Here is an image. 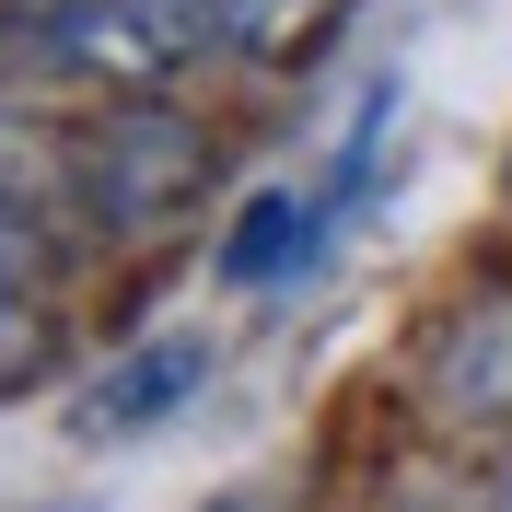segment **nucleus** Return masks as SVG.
<instances>
[{
  "instance_id": "423d86ee",
  "label": "nucleus",
  "mask_w": 512,
  "mask_h": 512,
  "mask_svg": "<svg viewBox=\"0 0 512 512\" xmlns=\"http://www.w3.org/2000/svg\"><path fill=\"white\" fill-rule=\"evenodd\" d=\"M315 222H326V210H303L291 187H256L245 222L222 233V280L256 291V280H280V268H303V256H315Z\"/></svg>"
},
{
  "instance_id": "6e6552de",
  "label": "nucleus",
  "mask_w": 512,
  "mask_h": 512,
  "mask_svg": "<svg viewBox=\"0 0 512 512\" xmlns=\"http://www.w3.org/2000/svg\"><path fill=\"white\" fill-rule=\"evenodd\" d=\"M489 512H512V454H501V466H489Z\"/></svg>"
},
{
  "instance_id": "0eeeda50",
  "label": "nucleus",
  "mask_w": 512,
  "mask_h": 512,
  "mask_svg": "<svg viewBox=\"0 0 512 512\" xmlns=\"http://www.w3.org/2000/svg\"><path fill=\"white\" fill-rule=\"evenodd\" d=\"M326 24H338V0H233V47H256V59H291Z\"/></svg>"
},
{
  "instance_id": "39448f33",
  "label": "nucleus",
  "mask_w": 512,
  "mask_h": 512,
  "mask_svg": "<svg viewBox=\"0 0 512 512\" xmlns=\"http://www.w3.org/2000/svg\"><path fill=\"white\" fill-rule=\"evenodd\" d=\"M47 210H12L0 198V373H35V350H47Z\"/></svg>"
},
{
  "instance_id": "20e7f679",
  "label": "nucleus",
  "mask_w": 512,
  "mask_h": 512,
  "mask_svg": "<svg viewBox=\"0 0 512 512\" xmlns=\"http://www.w3.org/2000/svg\"><path fill=\"white\" fill-rule=\"evenodd\" d=\"M210 384V338H152V350H128L117 373L82 396V431L94 443H117V431H152V419H175Z\"/></svg>"
},
{
  "instance_id": "1a4fd4ad",
  "label": "nucleus",
  "mask_w": 512,
  "mask_h": 512,
  "mask_svg": "<svg viewBox=\"0 0 512 512\" xmlns=\"http://www.w3.org/2000/svg\"><path fill=\"white\" fill-rule=\"evenodd\" d=\"M35 12H70V0H35Z\"/></svg>"
},
{
  "instance_id": "9d476101",
  "label": "nucleus",
  "mask_w": 512,
  "mask_h": 512,
  "mask_svg": "<svg viewBox=\"0 0 512 512\" xmlns=\"http://www.w3.org/2000/svg\"><path fill=\"white\" fill-rule=\"evenodd\" d=\"M222 12H233V0H222Z\"/></svg>"
},
{
  "instance_id": "f03ea898",
  "label": "nucleus",
  "mask_w": 512,
  "mask_h": 512,
  "mask_svg": "<svg viewBox=\"0 0 512 512\" xmlns=\"http://www.w3.org/2000/svg\"><path fill=\"white\" fill-rule=\"evenodd\" d=\"M210 35H233L222 0H70L47 12V59L82 70V82H163V70H187Z\"/></svg>"
},
{
  "instance_id": "f257e3e1",
  "label": "nucleus",
  "mask_w": 512,
  "mask_h": 512,
  "mask_svg": "<svg viewBox=\"0 0 512 512\" xmlns=\"http://www.w3.org/2000/svg\"><path fill=\"white\" fill-rule=\"evenodd\" d=\"M198 175H210V140H198V117H175V105H117V117H94L70 140V210L94 233L175 222L198 198Z\"/></svg>"
},
{
  "instance_id": "7ed1b4c3",
  "label": "nucleus",
  "mask_w": 512,
  "mask_h": 512,
  "mask_svg": "<svg viewBox=\"0 0 512 512\" xmlns=\"http://www.w3.org/2000/svg\"><path fill=\"white\" fill-rule=\"evenodd\" d=\"M419 396H431L443 431H512V280L466 291L443 315V338L419 361Z\"/></svg>"
}]
</instances>
